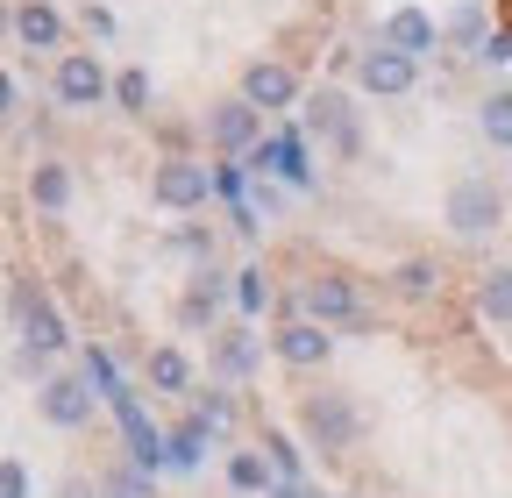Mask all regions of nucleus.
Segmentation results:
<instances>
[{
	"instance_id": "obj_1",
	"label": "nucleus",
	"mask_w": 512,
	"mask_h": 498,
	"mask_svg": "<svg viewBox=\"0 0 512 498\" xmlns=\"http://www.w3.org/2000/svg\"><path fill=\"white\" fill-rule=\"evenodd\" d=\"M441 221H448V235L456 242H484L491 228H505V185L498 178H456L448 185V207H441Z\"/></svg>"
},
{
	"instance_id": "obj_2",
	"label": "nucleus",
	"mask_w": 512,
	"mask_h": 498,
	"mask_svg": "<svg viewBox=\"0 0 512 498\" xmlns=\"http://www.w3.org/2000/svg\"><path fill=\"white\" fill-rule=\"evenodd\" d=\"M299 434H306V449H320V456H349L356 434H363V413H356L349 392H313L299 406Z\"/></svg>"
},
{
	"instance_id": "obj_3",
	"label": "nucleus",
	"mask_w": 512,
	"mask_h": 498,
	"mask_svg": "<svg viewBox=\"0 0 512 498\" xmlns=\"http://www.w3.org/2000/svg\"><path fill=\"white\" fill-rule=\"evenodd\" d=\"M214 185H221L214 164H200V157H164V164L150 171V200L171 207V214H192V207L214 200Z\"/></svg>"
},
{
	"instance_id": "obj_4",
	"label": "nucleus",
	"mask_w": 512,
	"mask_h": 498,
	"mask_svg": "<svg viewBox=\"0 0 512 498\" xmlns=\"http://www.w3.org/2000/svg\"><path fill=\"white\" fill-rule=\"evenodd\" d=\"M299 306H306V321H320V328H349V321H363V292H356L349 271H313L306 292H299Z\"/></svg>"
},
{
	"instance_id": "obj_5",
	"label": "nucleus",
	"mask_w": 512,
	"mask_h": 498,
	"mask_svg": "<svg viewBox=\"0 0 512 498\" xmlns=\"http://www.w3.org/2000/svg\"><path fill=\"white\" fill-rule=\"evenodd\" d=\"M50 93H57V107H100L114 93V79H107V65L93 50H64L57 72H50Z\"/></svg>"
},
{
	"instance_id": "obj_6",
	"label": "nucleus",
	"mask_w": 512,
	"mask_h": 498,
	"mask_svg": "<svg viewBox=\"0 0 512 498\" xmlns=\"http://www.w3.org/2000/svg\"><path fill=\"white\" fill-rule=\"evenodd\" d=\"M256 136H264V114H256L242 93H228V100L207 107V143H214V150L242 157V150H256Z\"/></svg>"
},
{
	"instance_id": "obj_7",
	"label": "nucleus",
	"mask_w": 512,
	"mask_h": 498,
	"mask_svg": "<svg viewBox=\"0 0 512 498\" xmlns=\"http://www.w3.org/2000/svg\"><path fill=\"white\" fill-rule=\"evenodd\" d=\"M356 86H363V93H377V100H406V93L420 86V65L377 43V50H363V57H356Z\"/></svg>"
},
{
	"instance_id": "obj_8",
	"label": "nucleus",
	"mask_w": 512,
	"mask_h": 498,
	"mask_svg": "<svg viewBox=\"0 0 512 498\" xmlns=\"http://www.w3.org/2000/svg\"><path fill=\"white\" fill-rule=\"evenodd\" d=\"M36 406H43V420H50V427H64V434H79V427L93 420L100 392H93L86 378H43V385H36Z\"/></svg>"
},
{
	"instance_id": "obj_9",
	"label": "nucleus",
	"mask_w": 512,
	"mask_h": 498,
	"mask_svg": "<svg viewBox=\"0 0 512 498\" xmlns=\"http://www.w3.org/2000/svg\"><path fill=\"white\" fill-rule=\"evenodd\" d=\"M256 114H285L292 100H299V72L292 65H278V57H256V65L242 72V86H235Z\"/></svg>"
},
{
	"instance_id": "obj_10",
	"label": "nucleus",
	"mask_w": 512,
	"mask_h": 498,
	"mask_svg": "<svg viewBox=\"0 0 512 498\" xmlns=\"http://www.w3.org/2000/svg\"><path fill=\"white\" fill-rule=\"evenodd\" d=\"M377 43L420 65V57H427V50H441L448 36H441V22H434L427 8H392V15H384V29H377Z\"/></svg>"
},
{
	"instance_id": "obj_11",
	"label": "nucleus",
	"mask_w": 512,
	"mask_h": 498,
	"mask_svg": "<svg viewBox=\"0 0 512 498\" xmlns=\"http://www.w3.org/2000/svg\"><path fill=\"white\" fill-rule=\"evenodd\" d=\"M306 129H313L320 143H335L342 157H356V150H363V129H356V107H349L342 93H313V100H306Z\"/></svg>"
},
{
	"instance_id": "obj_12",
	"label": "nucleus",
	"mask_w": 512,
	"mask_h": 498,
	"mask_svg": "<svg viewBox=\"0 0 512 498\" xmlns=\"http://www.w3.org/2000/svg\"><path fill=\"white\" fill-rule=\"evenodd\" d=\"M271 349H278V363H292V370H320V363L335 356V335L299 314V321H285V328L271 335Z\"/></svg>"
},
{
	"instance_id": "obj_13",
	"label": "nucleus",
	"mask_w": 512,
	"mask_h": 498,
	"mask_svg": "<svg viewBox=\"0 0 512 498\" xmlns=\"http://www.w3.org/2000/svg\"><path fill=\"white\" fill-rule=\"evenodd\" d=\"M64 342H72V335H64V314H57L50 299H29L22 292V349L29 356H57Z\"/></svg>"
},
{
	"instance_id": "obj_14",
	"label": "nucleus",
	"mask_w": 512,
	"mask_h": 498,
	"mask_svg": "<svg viewBox=\"0 0 512 498\" xmlns=\"http://www.w3.org/2000/svg\"><path fill=\"white\" fill-rule=\"evenodd\" d=\"M22 193H29L36 214H64V207H72V171H64L57 157H36L29 178H22Z\"/></svg>"
},
{
	"instance_id": "obj_15",
	"label": "nucleus",
	"mask_w": 512,
	"mask_h": 498,
	"mask_svg": "<svg viewBox=\"0 0 512 498\" xmlns=\"http://www.w3.org/2000/svg\"><path fill=\"white\" fill-rule=\"evenodd\" d=\"M15 43L22 50H57L64 43V15L50 8V0H22L15 8Z\"/></svg>"
},
{
	"instance_id": "obj_16",
	"label": "nucleus",
	"mask_w": 512,
	"mask_h": 498,
	"mask_svg": "<svg viewBox=\"0 0 512 498\" xmlns=\"http://www.w3.org/2000/svg\"><path fill=\"white\" fill-rule=\"evenodd\" d=\"M143 378H150V392L185 399V392H192V356H185L178 342H157V349H150V363H143Z\"/></svg>"
},
{
	"instance_id": "obj_17",
	"label": "nucleus",
	"mask_w": 512,
	"mask_h": 498,
	"mask_svg": "<svg viewBox=\"0 0 512 498\" xmlns=\"http://www.w3.org/2000/svg\"><path fill=\"white\" fill-rule=\"evenodd\" d=\"M271 484H278V470H271L264 449H235L228 456V491L235 498H271Z\"/></svg>"
},
{
	"instance_id": "obj_18",
	"label": "nucleus",
	"mask_w": 512,
	"mask_h": 498,
	"mask_svg": "<svg viewBox=\"0 0 512 498\" xmlns=\"http://www.w3.org/2000/svg\"><path fill=\"white\" fill-rule=\"evenodd\" d=\"M477 314H484L491 328H512V264H491V271L477 278Z\"/></svg>"
},
{
	"instance_id": "obj_19",
	"label": "nucleus",
	"mask_w": 512,
	"mask_h": 498,
	"mask_svg": "<svg viewBox=\"0 0 512 498\" xmlns=\"http://www.w3.org/2000/svg\"><path fill=\"white\" fill-rule=\"evenodd\" d=\"M477 129H484L491 150H512V86H498V93L477 100Z\"/></svg>"
},
{
	"instance_id": "obj_20",
	"label": "nucleus",
	"mask_w": 512,
	"mask_h": 498,
	"mask_svg": "<svg viewBox=\"0 0 512 498\" xmlns=\"http://www.w3.org/2000/svg\"><path fill=\"white\" fill-rule=\"evenodd\" d=\"M214 370H221V378H249V370H256V342H249L242 328H228V335L214 342Z\"/></svg>"
},
{
	"instance_id": "obj_21",
	"label": "nucleus",
	"mask_w": 512,
	"mask_h": 498,
	"mask_svg": "<svg viewBox=\"0 0 512 498\" xmlns=\"http://www.w3.org/2000/svg\"><path fill=\"white\" fill-rule=\"evenodd\" d=\"M392 278H399V292H406V299H427V292H441V264H434V257H406Z\"/></svg>"
},
{
	"instance_id": "obj_22",
	"label": "nucleus",
	"mask_w": 512,
	"mask_h": 498,
	"mask_svg": "<svg viewBox=\"0 0 512 498\" xmlns=\"http://www.w3.org/2000/svg\"><path fill=\"white\" fill-rule=\"evenodd\" d=\"M207 420H185L178 434H171V442H164V463H178V470H192V463H200V442H207Z\"/></svg>"
},
{
	"instance_id": "obj_23",
	"label": "nucleus",
	"mask_w": 512,
	"mask_h": 498,
	"mask_svg": "<svg viewBox=\"0 0 512 498\" xmlns=\"http://www.w3.org/2000/svg\"><path fill=\"white\" fill-rule=\"evenodd\" d=\"M235 306H242V314H264V306H271V278H264V264L235 271Z\"/></svg>"
},
{
	"instance_id": "obj_24",
	"label": "nucleus",
	"mask_w": 512,
	"mask_h": 498,
	"mask_svg": "<svg viewBox=\"0 0 512 498\" xmlns=\"http://www.w3.org/2000/svg\"><path fill=\"white\" fill-rule=\"evenodd\" d=\"M100 498H150V470H143V463L107 470V477H100Z\"/></svg>"
},
{
	"instance_id": "obj_25",
	"label": "nucleus",
	"mask_w": 512,
	"mask_h": 498,
	"mask_svg": "<svg viewBox=\"0 0 512 498\" xmlns=\"http://www.w3.org/2000/svg\"><path fill=\"white\" fill-rule=\"evenodd\" d=\"M441 36H448V43H470V50H484L491 22H484V8H456V22H441Z\"/></svg>"
},
{
	"instance_id": "obj_26",
	"label": "nucleus",
	"mask_w": 512,
	"mask_h": 498,
	"mask_svg": "<svg viewBox=\"0 0 512 498\" xmlns=\"http://www.w3.org/2000/svg\"><path fill=\"white\" fill-rule=\"evenodd\" d=\"M264 456H271L278 484H285V477H306V463H299V442H292V434H264Z\"/></svg>"
},
{
	"instance_id": "obj_27",
	"label": "nucleus",
	"mask_w": 512,
	"mask_h": 498,
	"mask_svg": "<svg viewBox=\"0 0 512 498\" xmlns=\"http://www.w3.org/2000/svg\"><path fill=\"white\" fill-rule=\"evenodd\" d=\"M114 107L150 114V72H121V79H114Z\"/></svg>"
},
{
	"instance_id": "obj_28",
	"label": "nucleus",
	"mask_w": 512,
	"mask_h": 498,
	"mask_svg": "<svg viewBox=\"0 0 512 498\" xmlns=\"http://www.w3.org/2000/svg\"><path fill=\"white\" fill-rule=\"evenodd\" d=\"M0 498H29V470L15 456H0Z\"/></svg>"
},
{
	"instance_id": "obj_29",
	"label": "nucleus",
	"mask_w": 512,
	"mask_h": 498,
	"mask_svg": "<svg viewBox=\"0 0 512 498\" xmlns=\"http://www.w3.org/2000/svg\"><path fill=\"white\" fill-rule=\"evenodd\" d=\"M477 57H484V65H512V29H491Z\"/></svg>"
},
{
	"instance_id": "obj_30",
	"label": "nucleus",
	"mask_w": 512,
	"mask_h": 498,
	"mask_svg": "<svg viewBox=\"0 0 512 498\" xmlns=\"http://www.w3.org/2000/svg\"><path fill=\"white\" fill-rule=\"evenodd\" d=\"M192 420H207V427L221 434V427H228V399H221V392H207V399H200V413H192Z\"/></svg>"
},
{
	"instance_id": "obj_31",
	"label": "nucleus",
	"mask_w": 512,
	"mask_h": 498,
	"mask_svg": "<svg viewBox=\"0 0 512 498\" xmlns=\"http://www.w3.org/2000/svg\"><path fill=\"white\" fill-rule=\"evenodd\" d=\"M86 36H93V43H114V15H107V8H86Z\"/></svg>"
},
{
	"instance_id": "obj_32",
	"label": "nucleus",
	"mask_w": 512,
	"mask_h": 498,
	"mask_svg": "<svg viewBox=\"0 0 512 498\" xmlns=\"http://www.w3.org/2000/svg\"><path fill=\"white\" fill-rule=\"evenodd\" d=\"M271 498H320V484L313 477H285V484H271Z\"/></svg>"
},
{
	"instance_id": "obj_33",
	"label": "nucleus",
	"mask_w": 512,
	"mask_h": 498,
	"mask_svg": "<svg viewBox=\"0 0 512 498\" xmlns=\"http://www.w3.org/2000/svg\"><path fill=\"white\" fill-rule=\"evenodd\" d=\"M8 114H15V79L0 72V121H8Z\"/></svg>"
},
{
	"instance_id": "obj_34",
	"label": "nucleus",
	"mask_w": 512,
	"mask_h": 498,
	"mask_svg": "<svg viewBox=\"0 0 512 498\" xmlns=\"http://www.w3.org/2000/svg\"><path fill=\"white\" fill-rule=\"evenodd\" d=\"M0 29H15V15H8V8H0Z\"/></svg>"
},
{
	"instance_id": "obj_35",
	"label": "nucleus",
	"mask_w": 512,
	"mask_h": 498,
	"mask_svg": "<svg viewBox=\"0 0 512 498\" xmlns=\"http://www.w3.org/2000/svg\"><path fill=\"white\" fill-rule=\"evenodd\" d=\"M463 8H484V0H463Z\"/></svg>"
}]
</instances>
